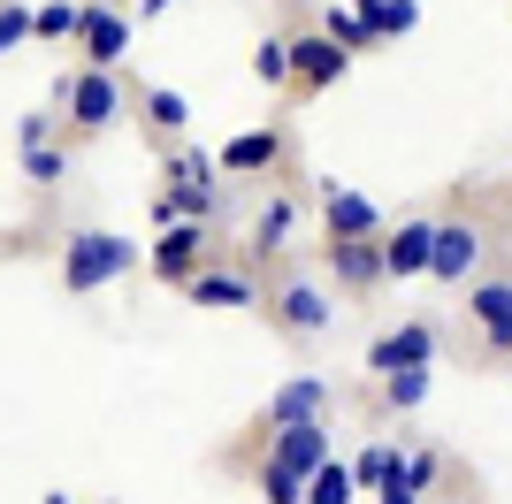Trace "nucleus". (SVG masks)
<instances>
[{"label": "nucleus", "instance_id": "obj_1", "mask_svg": "<svg viewBox=\"0 0 512 504\" xmlns=\"http://www.w3.org/2000/svg\"><path fill=\"white\" fill-rule=\"evenodd\" d=\"M123 268H138V245H130V237H107V230H85V237H69L62 283H69L77 298H92L100 283H115Z\"/></svg>", "mask_w": 512, "mask_h": 504}, {"label": "nucleus", "instance_id": "obj_2", "mask_svg": "<svg viewBox=\"0 0 512 504\" xmlns=\"http://www.w3.org/2000/svg\"><path fill=\"white\" fill-rule=\"evenodd\" d=\"M69 115H77V130H107L115 115H123V92H115V69L107 62H92L85 77H69Z\"/></svg>", "mask_w": 512, "mask_h": 504}, {"label": "nucleus", "instance_id": "obj_3", "mask_svg": "<svg viewBox=\"0 0 512 504\" xmlns=\"http://www.w3.org/2000/svg\"><path fill=\"white\" fill-rule=\"evenodd\" d=\"M474 268H482V230H474V222H444V230H436V260H428V275H436V283H467Z\"/></svg>", "mask_w": 512, "mask_h": 504}, {"label": "nucleus", "instance_id": "obj_4", "mask_svg": "<svg viewBox=\"0 0 512 504\" xmlns=\"http://www.w3.org/2000/svg\"><path fill=\"white\" fill-rule=\"evenodd\" d=\"M421 359H436V329H428V321H406L398 336H375V344H367V367H375V375H398V367H421Z\"/></svg>", "mask_w": 512, "mask_h": 504}, {"label": "nucleus", "instance_id": "obj_5", "mask_svg": "<svg viewBox=\"0 0 512 504\" xmlns=\"http://www.w3.org/2000/svg\"><path fill=\"white\" fill-rule=\"evenodd\" d=\"M276 466H291V474L314 482L321 466H329V428H321V420H291V428H276Z\"/></svg>", "mask_w": 512, "mask_h": 504}, {"label": "nucleus", "instance_id": "obj_6", "mask_svg": "<svg viewBox=\"0 0 512 504\" xmlns=\"http://www.w3.org/2000/svg\"><path fill=\"white\" fill-rule=\"evenodd\" d=\"M276 321L291 336H329V321H337V306L314 291V283H283L276 291Z\"/></svg>", "mask_w": 512, "mask_h": 504}, {"label": "nucleus", "instance_id": "obj_7", "mask_svg": "<svg viewBox=\"0 0 512 504\" xmlns=\"http://www.w3.org/2000/svg\"><path fill=\"white\" fill-rule=\"evenodd\" d=\"M321 214H329V237H375V230H383V214H375V199H360V191H344L337 176L321 184Z\"/></svg>", "mask_w": 512, "mask_h": 504}, {"label": "nucleus", "instance_id": "obj_8", "mask_svg": "<svg viewBox=\"0 0 512 504\" xmlns=\"http://www.w3.org/2000/svg\"><path fill=\"white\" fill-rule=\"evenodd\" d=\"M77 46H85L92 62H107V69H115V62L130 54V23L115 16V8H100V0H92V8H85V23H77Z\"/></svg>", "mask_w": 512, "mask_h": 504}, {"label": "nucleus", "instance_id": "obj_9", "mask_svg": "<svg viewBox=\"0 0 512 504\" xmlns=\"http://www.w3.org/2000/svg\"><path fill=\"white\" fill-rule=\"evenodd\" d=\"M329 268L344 283H375V275H390V245H375V237H329Z\"/></svg>", "mask_w": 512, "mask_h": 504}, {"label": "nucleus", "instance_id": "obj_10", "mask_svg": "<svg viewBox=\"0 0 512 504\" xmlns=\"http://www.w3.org/2000/svg\"><path fill=\"white\" fill-rule=\"evenodd\" d=\"M153 268L169 275V283H192L199 275V222H176V230L153 237Z\"/></svg>", "mask_w": 512, "mask_h": 504}, {"label": "nucleus", "instance_id": "obj_11", "mask_svg": "<svg viewBox=\"0 0 512 504\" xmlns=\"http://www.w3.org/2000/svg\"><path fill=\"white\" fill-rule=\"evenodd\" d=\"M321 405H329V375H299V382H283V390H276L268 420H276V428H291V420H321Z\"/></svg>", "mask_w": 512, "mask_h": 504}, {"label": "nucleus", "instance_id": "obj_12", "mask_svg": "<svg viewBox=\"0 0 512 504\" xmlns=\"http://www.w3.org/2000/svg\"><path fill=\"white\" fill-rule=\"evenodd\" d=\"M291 46H299V84H337L352 69V46H337L329 31L321 39H291Z\"/></svg>", "mask_w": 512, "mask_h": 504}, {"label": "nucleus", "instance_id": "obj_13", "mask_svg": "<svg viewBox=\"0 0 512 504\" xmlns=\"http://www.w3.org/2000/svg\"><path fill=\"white\" fill-rule=\"evenodd\" d=\"M436 230H444V222H406V230L390 237V275H428V260H436Z\"/></svg>", "mask_w": 512, "mask_h": 504}, {"label": "nucleus", "instance_id": "obj_14", "mask_svg": "<svg viewBox=\"0 0 512 504\" xmlns=\"http://www.w3.org/2000/svg\"><path fill=\"white\" fill-rule=\"evenodd\" d=\"M276 153H283V130H245V138L222 146V168H230V176H253V168H268Z\"/></svg>", "mask_w": 512, "mask_h": 504}, {"label": "nucleus", "instance_id": "obj_15", "mask_svg": "<svg viewBox=\"0 0 512 504\" xmlns=\"http://www.w3.org/2000/svg\"><path fill=\"white\" fill-rule=\"evenodd\" d=\"M474 314H482V336H490L497 352H512V283H482Z\"/></svg>", "mask_w": 512, "mask_h": 504}, {"label": "nucleus", "instance_id": "obj_16", "mask_svg": "<svg viewBox=\"0 0 512 504\" xmlns=\"http://www.w3.org/2000/svg\"><path fill=\"white\" fill-rule=\"evenodd\" d=\"M192 298L199 306H253V283H245V275H192Z\"/></svg>", "mask_w": 512, "mask_h": 504}, {"label": "nucleus", "instance_id": "obj_17", "mask_svg": "<svg viewBox=\"0 0 512 504\" xmlns=\"http://www.w3.org/2000/svg\"><path fill=\"white\" fill-rule=\"evenodd\" d=\"M253 77H260V84L299 77V46H291V39H260V46H253Z\"/></svg>", "mask_w": 512, "mask_h": 504}, {"label": "nucleus", "instance_id": "obj_18", "mask_svg": "<svg viewBox=\"0 0 512 504\" xmlns=\"http://www.w3.org/2000/svg\"><path fill=\"white\" fill-rule=\"evenodd\" d=\"M367 8V23L383 31V39H406L413 23H421V0H360Z\"/></svg>", "mask_w": 512, "mask_h": 504}, {"label": "nucleus", "instance_id": "obj_19", "mask_svg": "<svg viewBox=\"0 0 512 504\" xmlns=\"http://www.w3.org/2000/svg\"><path fill=\"white\" fill-rule=\"evenodd\" d=\"M321 31H329V39H337V46H352V54L383 39V31H375V23H367L360 8H329V16H321Z\"/></svg>", "mask_w": 512, "mask_h": 504}, {"label": "nucleus", "instance_id": "obj_20", "mask_svg": "<svg viewBox=\"0 0 512 504\" xmlns=\"http://www.w3.org/2000/svg\"><path fill=\"white\" fill-rule=\"evenodd\" d=\"M352 489H360V474H352V466H321L314 482H306V504H352Z\"/></svg>", "mask_w": 512, "mask_h": 504}, {"label": "nucleus", "instance_id": "obj_21", "mask_svg": "<svg viewBox=\"0 0 512 504\" xmlns=\"http://www.w3.org/2000/svg\"><path fill=\"white\" fill-rule=\"evenodd\" d=\"M176 207L192 214V222H207V214H222V191H214V176H176Z\"/></svg>", "mask_w": 512, "mask_h": 504}, {"label": "nucleus", "instance_id": "obj_22", "mask_svg": "<svg viewBox=\"0 0 512 504\" xmlns=\"http://www.w3.org/2000/svg\"><path fill=\"white\" fill-rule=\"evenodd\" d=\"M291 222H299V214H291V199H268V207H260V222H253L260 252H276L283 237H291Z\"/></svg>", "mask_w": 512, "mask_h": 504}, {"label": "nucleus", "instance_id": "obj_23", "mask_svg": "<svg viewBox=\"0 0 512 504\" xmlns=\"http://www.w3.org/2000/svg\"><path fill=\"white\" fill-rule=\"evenodd\" d=\"M398 451H390V443H375V451H360V466H352V474H360V489H390V474H398Z\"/></svg>", "mask_w": 512, "mask_h": 504}, {"label": "nucleus", "instance_id": "obj_24", "mask_svg": "<svg viewBox=\"0 0 512 504\" xmlns=\"http://www.w3.org/2000/svg\"><path fill=\"white\" fill-rule=\"evenodd\" d=\"M383 390H390V405H398V413H413V405L428 398V359H421V367H398Z\"/></svg>", "mask_w": 512, "mask_h": 504}, {"label": "nucleus", "instance_id": "obj_25", "mask_svg": "<svg viewBox=\"0 0 512 504\" xmlns=\"http://www.w3.org/2000/svg\"><path fill=\"white\" fill-rule=\"evenodd\" d=\"M77 23H85L77 0H46V8H39V39H77Z\"/></svg>", "mask_w": 512, "mask_h": 504}, {"label": "nucleus", "instance_id": "obj_26", "mask_svg": "<svg viewBox=\"0 0 512 504\" xmlns=\"http://www.w3.org/2000/svg\"><path fill=\"white\" fill-rule=\"evenodd\" d=\"M260 489H268V504H306V474H291V466H276V459H268Z\"/></svg>", "mask_w": 512, "mask_h": 504}, {"label": "nucleus", "instance_id": "obj_27", "mask_svg": "<svg viewBox=\"0 0 512 504\" xmlns=\"http://www.w3.org/2000/svg\"><path fill=\"white\" fill-rule=\"evenodd\" d=\"M23 39H39V8L8 0V8H0V46H23Z\"/></svg>", "mask_w": 512, "mask_h": 504}, {"label": "nucleus", "instance_id": "obj_28", "mask_svg": "<svg viewBox=\"0 0 512 504\" xmlns=\"http://www.w3.org/2000/svg\"><path fill=\"white\" fill-rule=\"evenodd\" d=\"M146 123H161V130H184V123H192L184 92H146Z\"/></svg>", "mask_w": 512, "mask_h": 504}, {"label": "nucleus", "instance_id": "obj_29", "mask_svg": "<svg viewBox=\"0 0 512 504\" xmlns=\"http://www.w3.org/2000/svg\"><path fill=\"white\" fill-rule=\"evenodd\" d=\"M23 168H31V184H54V176H62V153L54 146H23Z\"/></svg>", "mask_w": 512, "mask_h": 504}, {"label": "nucleus", "instance_id": "obj_30", "mask_svg": "<svg viewBox=\"0 0 512 504\" xmlns=\"http://www.w3.org/2000/svg\"><path fill=\"white\" fill-rule=\"evenodd\" d=\"M398 474H406V482H413V489H428V482H436V451H413V459H406V466H398Z\"/></svg>", "mask_w": 512, "mask_h": 504}, {"label": "nucleus", "instance_id": "obj_31", "mask_svg": "<svg viewBox=\"0 0 512 504\" xmlns=\"http://www.w3.org/2000/svg\"><path fill=\"white\" fill-rule=\"evenodd\" d=\"M46 130H54L46 115H23V123H16V146H46Z\"/></svg>", "mask_w": 512, "mask_h": 504}, {"label": "nucleus", "instance_id": "obj_32", "mask_svg": "<svg viewBox=\"0 0 512 504\" xmlns=\"http://www.w3.org/2000/svg\"><path fill=\"white\" fill-rule=\"evenodd\" d=\"M39 504H69V497H39Z\"/></svg>", "mask_w": 512, "mask_h": 504}, {"label": "nucleus", "instance_id": "obj_33", "mask_svg": "<svg viewBox=\"0 0 512 504\" xmlns=\"http://www.w3.org/2000/svg\"><path fill=\"white\" fill-rule=\"evenodd\" d=\"M146 8H169V0H146Z\"/></svg>", "mask_w": 512, "mask_h": 504}]
</instances>
